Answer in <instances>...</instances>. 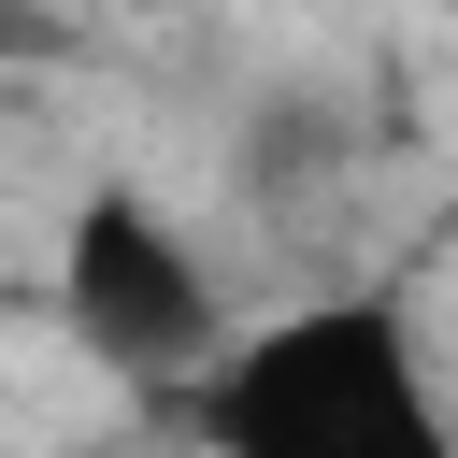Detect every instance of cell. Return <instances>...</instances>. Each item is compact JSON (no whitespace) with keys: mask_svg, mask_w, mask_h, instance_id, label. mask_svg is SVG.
<instances>
[{"mask_svg":"<svg viewBox=\"0 0 458 458\" xmlns=\"http://www.w3.org/2000/svg\"><path fill=\"white\" fill-rule=\"evenodd\" d=\"M200 458H458V401L386 286H315L186 386Z\"/></svg>","mask_w":458,"mask_h":458,"instance_id":"obj_1","label":"cell"},{"mask_svg":"<svg viewBox=\"0 0 458 458\" xmlns=\"http://www.w3.org/2000/svg\"><path fill=\"white\" fill-rule=\"evenodd\" d=\"M57 329L114 372V386H157L186 401L215 358H229V286L215 258L186 243V215L129 172H100L72 215H57Z\"/></svg>","mask_w":458,"mask_h":458,"instance_id":"obj_2","label":"cell"}]
</instances>
